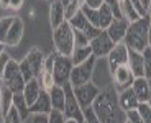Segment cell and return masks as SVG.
<instances>
[{
	"label": "cell",
	"instance_id": "obj_37",
	"mask_svg": "<svg viewBox=\"0 0 151 123\" xmlns=\"http://www.w3.org/2000/svg\"><path fill=\"white\" fill-rule=\"evenodd\" d=\"M56 58H58V53H49V54H46V58H45V71L53 72V67H54V63H56Z\"/></svg>",
	"mask_w": 151,
	"mask_h": 123
},
{
	"label": "cell",
	"instance_id": "obj_34",
	"mask_svg": "<svg viewBox=\"0 0 151 123\" xmlns=\"http://www.w3.org/2000/svg\"><path fill=\"white\" fill-rule=\"evenodd\" d=\"M20 71H22V76H23V79H25V82H28V81H31V79H35L33 71H31L30 64H28V61L25 59V58H23V61L20 63Z\"/></svg>",
	"mask_w": 151,
	"mask_h": 123
},
{
	"label": "cell",
	"instance_id": "obj_26",
	"mask_svg": "<svg viewBox=\"0 0 151 123\" xmlns=\"http://www.w3.org/2000/svg\"><path fill=\"white\" fill-rule=\"evenodd\" d=\"M122 13H123V18L128 20L130 23L143 18V17H140V13L136 12V8L133 7V4L130 2V0H123V2H122Z\"/></svg>",
	"mask_w": 151,
	"mask_h": 123
},
{
	"label": "cell",
	"instance_id": "obj_43",
	"mask_svg": "<svg viewBox=\"0 0 151 123\" xmlns=\"http://www.w3.org/2000/svg\"><path fill=\"white\" fill-rule=\"evenodd\" d=\"M30 123H48V115H43V113H35V115H31Z\"/></svg>",
	"mask_w": 151,
	"mask_h": 123
},
{
	"label": "cell",
	"instance_id": "obj_19",
	"mask_svg": "<svg viewBox=\"0 0 151 123\" xmlns=\"http://www.w3.org/2000/svg\"><path fill=\"white\" fill-rule=\"evenodd\" d=\"M53 110L51 107V100H49V94L46 90H41L40 97L36 99L33 105L30 107V113L35 115V113H43V115H49V112Z\"/></svg>",
	"mask_w": 151,
	"mask_h": 123
},
{
	"label": "cell",
	"instance_id": "obj_50",
	"mask_svg": "<svg viewBox=\"0 0 151 123\" xmlns=\"http://www.w3.org/2000/svg\"><path fill=\"white\" fill-rule=\"evenodd\" d=\"M148 17H150V20H151V7H150V10H148Z\"/></svg>",
	"mask_w": 151,
	"mask_h": 123
},
{
	"label": "cell",
	"instance_id": "obj_6",
	"mask_svg": "<svg viewBox=\"0 0 151 123\" xmlns=\"http://www.w3.org/2000/svg\"><path fill=\"white\" fill-rule=\"evenodd\" d=\"M64 92H66V100H64V113L66 120H76L77 123H84V112L81 108L79 102L74 95V90H72L71 84H64Z\"/></svg>",
	"mask_w": 151,
	"mask_h": 123
},
{
	"label": "cell",
	"instance_id": "obj_28",
	"mask_svg": "<svg viewBox=\"0 0 151 123\" xmlns=\"http://www.w3.org/2000/svg\"><path fill=\"white\" fill-rule=\"evenodd\" d=\"M63 2V7H64V12H66V20L72 18L76 15V12L81 10V0H61Z\"/></svg>",
	"mask_w": 151,
	"mask_h": 123
},
{
	"label": "cell",
	"instance_id": "obj_12",
	"mask_svg": "<svg viewBox=\"0 0 151 123\" xmlns=\"http://www.w3.org/2000/svg\"><path fill=\"white\" fill-rule=\"evenodd\" d=\"M45 58L46 54L43 51H40V49L33 48L28 51V54L25 56V59L28 61V64H30L31 71H33V76L35 79H38L40 76L43 74V71H45Z\"/></svg>",
	"mask_w": 151,
	"mask_h": 123
},
{
	"label": "cell",
	"instance_id": "obj_42",
	"mask_svg": "<svg viewBox=\"0 0 151 123\" xmlns=\"http://www.w3.org/2000/svg\"><path fill=\"white\" fill-rule=\"evenodd\" d=\"M82 5H86V7H89V8H95V10H99V8L104 5V0H84Z\"/></svg>",
	"mask_w": 151,
	"mask_h": 123
},
{
	"label": "cell",
	"instance_id": "obj_41",
	"mask_svg": "<svg viewBox=\"0 0 151 123\" xmlns=\"http://www.w3.org/2000/svg\"><path fill=\"white\" fill-rule=\"evenodd\" d=\"M12 58L8 56L7 53H4L2 56H0V81H2V77H4V72H5V67H7L8 61H10Z\"/></svg>",
	"mask_w": 151,
	"mask_h": 123
},
{
	"label": "cell",
	"instance_id": "obj_30",
	"mask_svg": "<svg viewBox=\"0 0 151 123\" xmlns=\"http://www.w3.org/2000/svg\"><path fill=\"white\" fill-rule=\"evenodd\" d=\"M40 84H41V89L49 92V90L53 89L56 86V82H54V77H53V72H48V71H43V74L38 77Z\"/></svg>",
	"mask_w": 151,
	"mask_h": 123
},
{
	"label": "cell",
	"instance_id": "obj_27",
	"mask_svg": "<svg viewBox=\"0 0 151 123\" xmlns=\"http://www.w3.org/2000/svg\"><path fill=\"white\" fill-rule=\"evenodd\" d=\"M99 20H100V30H107L109 25L113 22V13L105 4L99 8Z\"/></svg>",
	"mask_w": 151,
	"mask_h": 123
},
{
	"label": "cell",
	"instance_id": "obj_31",
	"mask_svg": "<svg viewBox=\"0 0 151 123\" xmlns=\"http://www.w3.org/2000/svg\"><path fill=\"white\" fill-rule=\"evenodd\" d=\"M13 20L15 17H4V18H0V41L5 43L7 40V35L10 31V26L13 25Z\"/></svg>",
	"mask_w": 151,
	"mask_h": 123
},
{
	"label": "cell",
	"instance_id": "obj_56",
	"mask_svg": "<svg viewBox=\"0 0 151 123\" xmlns=\"http://www.w3.org/2000/svg\"><path fill=\"white\" fill-rule=\"evenodd\" d=\"M125 123H130V122H128V120H127V122H125Z\"/></svg>",
	"mask_w": 151,
	"mask_h": 123
},
{
	"label": "cell",
	"instance_id": "obj_5",
	"mask_svg": "<svg viewBox=\"0 0 151 123\" xmlns=\"http://www.w3.org/2000/svg\"><path fill=\"white\" fill-rule=\"evenodd\" d=\"M95 63H97V58L92 54L87 61H84L82 64H77V66L72 67L71 77H69V84L72 87L82 86L87 82L92 81V76H94V69H95Z\"/></svg>",
	"mask_w": 151,
	"mask_h": 123
},
{
	"label": "cell",
	"instance_id": "obj_25",
	"mask_svg": "<svg viewBox=\"0 0 151 123\" xmlns=\"http://www.w3.org/2000/svg\"><path fill=\"white\" fill-rule=\"evenodd\" d=\"M68 23L71 25L72 30H76V31H84L87 26H89V20L86 18V15L82 13V10L76 12V15L72 17V18H69Z\"/></svg>",
	"mask_w": 151,
	"mask_h": 123
},
{
	"label": "cell",
	"instance_id": "obj_44",
	"mask_svg": "<svg viewBox=\"0 0 151 123\" xmlns=\"http://www.w3.org/2000/svg\"><path fill=\"white\" fill-rule=\"evenodd\" d=\"M23 2H25V0H10V7H8V8H13V10H18V8H22Z\"/></svg>",
	"mask_w": 151,
	"mask_h": 123
},
{
	"label": "cell",
	"instance_id": "obj_58",
	"mask_svg": "<svg viewBox=\"0 0 151 123\" xmlns=\"http://www.w3.org/2000/svg\"><path fill=\"white\" fill-rule=\"evenodd\" d=\"M84 123H86V122H84Z\"/></svg>",
	"mask_w": 151,
	"mask_h": 123
},
{
	"label": "cell",
	"instance_id": "obj_8",
	"mask_svg": "<svg viewBox=\"0 0 151 123\" xmlns=\"http://www.w3.org/2000/svg\"><path fill=\"white\" fill-rule=\"evenodd\" d=\"M72 67H74V64H72L71 58L58 54L56 63H54V67H53V77H54L56 86L68 84L69 77H71V72H72Z\"/></svg>",
	"mask_w": 151,
	"mask_h": 123
},
{
	"label": "cell",
	"instance_id": "obj_13",
	"mask_svg": "<svg viewBox=\"0 0 151 123\" xmlns=\"http://www.w3.org/2000/svg\"><path fill=\"white\" fill-rule=\"evenodd\" d=\"M130 89L133 90L135 97L138 99L140 104H145V102L150 100V95H151V87H150V81L146 77H135L132 87Z\"/></svg>",
	"mask_w": 151,
	"mask_h": 123
},
{
	"label": "cell",
	"instance_id": "obj_20",
	"mask_svg": "<svg viewBox=\"0 0 151 123\" xmlns=\"http://www.w3.org/2000/svg\"><path fill=\"white\" fill-rule=\"evenodd\" d=\"M41 84H40V81L38 79H31V81H28L27 84H25V89H23V97H25V100H27L28 107H31V105L36 102V99L40 97V94H41Z\"/></svg>",
	"mask_w": 151,
	"mask_h": 123
},
{
	"label": "cell",
	"instance_id": "obj_53",
	"mask_svg": "<svg viewBox=\"0 0 151 123\" xmlns=\"http://www.w3.org/2000/svg\"><path fill=\"white\" fill-rule=\"evenodd\" d=\"M48 2H49V5H51V4H53V2H56V0H48Z\"/></svg>",
	"mask_w": 151,
	"mask_h": 123
},
{
	"label": "cell",
	"instance_id": "obj_52",
	"mask_svg": "<svg viewBox=\"0 0 151 123\" xmlns=\"http://www.w3.org/2000/svg\"><path fill=\"white\" fill-rule=\"evenodd\" d=\"M2 123H10V122H8V120H7V118H4V122H2Z\"/></svg>",
	"mask_w": 151,
	"mask_h": 123
},
{
	"label": "cell",
	"instance_id": "obj_29",
	"mask_svg": "<svg viewBox=\"0 0 151 123\" xmlns=\"http://www.w3.org/2000/svg\"><path fill=\"white\" fill-rule=\"evenodd\" d=\"M81 10H82V13L86 15V18L89 20V23L94 26H97V28H100V20H99V10H95V8H89L86 7V5H81Z\"/></svg>",
	"mask_w": 151,
	"mask_h": 123
},
{
	"label": "cell",
	"instance_id": "obj_11",
	"mask_svg": "<svg viewBox=\"0 0 151 123\" xmlns=\"http://www.w3.org/2000/svg\"><path fill=\"white\" fill-rule=\"evenodd\" d=\"M128 25L130 22L125 18H113V22L109 25L107 28V35L110 36V40L118 45V43H123L125 36H127V31H128Z\"/></svg>",
	"mask_w": 151,
	"mask_h": 123
},
{
	"label": "cell",
	"instance_id": "obj_35",
	"mask_svg": "<svg viewBox=\"0 0 151 123\" xmlns=\"http://www.w3.org/2000/svg\"><path fill=\"white\" fill-rule=\"evenodd\" d=\"M48 123H66V117L61 110H51L48 115Z\"/></svg>",
	"mask_w": 151,
	"mask_h": 123
},
{
	"label": "cell",
	"instance_id": "obj_21",
	"mask_svg": "<svg viewBox=\"0 0 151 123\" xmlns=\"http://www.w3.org/2000/svg\"><path fill=\"white\" fill-rule=\"evenodd\" d=\"M49 100H51V107L53 110H64V100H66V92L64 86H54L49 90Z\"/></svg>",
	"mask_w": 151,
	"mask_h": 123
},
{
	"label": "cell",
	"instance_id": "obj_10",
	"mask_svg": "<svg viewBox=\"0 0 151 123\" xmlns=\"http://www.w3.org/2000/svg\"><path fill=\"white\" fill-rule=\"evenodd\" d=\"M89 45H91L92 54H94L95 58H105V56H109V54H110V51L113 49L115 43L110 40V36L107 35V31L104 30L102 33L99 35L97 38H94Z\"/></svg>",
	"mask_w": 151,
	"mask_h": 123
},
{
	"label": "cell",
	"instance_id": "obj_24",
	"mask_svg": "<svg viewBox=\"0 0 151 123\" xmlns=\"http://www.w3.org/2000/svg\"><path fill=\"white\" fill-rule=\"evenodd\" d=\"M13 107L18 110V113H20V117H22V120H27L28 117L31 115V113H30V107H28L27 100H25V97H23V92L13 94Z\"/></svg>",
	"mask_w": 151,
	"mask_h": 123
},
{
	"label": "cell",
	"instance_id": "obj_47",
	"mask_svg": "<svg viewBox=\"0 0 151 123\" xmlns=\"http://www.w3.org/2000/svg\"><path fill=\"white\" fill-rule=\"evenodd\" d=\"M148 46L151 48V22H150V30H148Z\"/></svg>",
	"mask_w": 151,
	"mask_h": 123
},
{
	"label": "cell",
	"instance_id": "obj_46",
	"mask_svg": "<svg viewBox=\"0 0 151 123\" xmlns=\"http://www.w3.org/2000/svg\"><path fill=\"white\" fill-rule=\"evenodd\" d=\"M141 4H143V7L146 8V10H150V7H151V0H141Z\"/></svg>",
	"mask_w": 151,
	"mask_h": 123
},
{
	"label": "cell",
	"instance_id": "obj_14",
	"mask_svg": "<svg viewBox=\"0 0 151 123\" xmlns=\"http://www.w3.org/2000/svg\"><path fill=\"white\" fill-rule=\"evenodd\" d=\"M23 35H25V23H23V20L20 17H15L13 25L10 26V31L7 35L5 45L7 46H18L20 41L23 40Z\"/></svg>",
	"mask_w": 151,
	"mask_h": 123
},
{
	"label": "cell",
	"instance_id": "obj_36",
	"mask_svg": "<svg viewBox=\"0 0 151 123\" xmlns=\"http://www.w3.org/2000/svg\"><path fill=\"white\" fill-rule=\"evenodd\" d=\"M84 122L86 123H102L100 120H99V117L95 115V112H94L92 107H89V108L84 110Z\"/></svg>",
	"mask_w": 151,
	"mask_h": 123
},
{
	"label": "cell",
	"instance_id": "obj_17",
	"mask_svg": "<svg viewBox=\"0 0 151 123\" xmlns=\"http://www.w3.org/2000/svg\"><path fill=\"white\" fill-rule=\"evenodd\" d=\"M130 71L135 77H145V64H143V53L128 49V64Z\"/></svg>",
	"mask_w": 151,
	"mask_h": 123
},
{
	"label": "cell",
	"instance_id": "obj_39",
	"mask_svg": "<svg viewBox=\"0 0 151 123\" xmlns=\"http://www.w3.org/2000/svg\"><path fill=\"white\" fill-rule=\"evenodd\" d=\"M5 118H7L10 123H23L22 117H20L18 110H17L15 107H12V108H10V112L7 113V117H5Z\"/></svg>",
	"mask_w": 151,
	"mask_h": 123
},
{
	"label": "cell",
	"instance_id": "obj_51",
	"mask_svg": "<svg viewBox=\"0 0 151 123\" xmlns=\"http://www.w3.org/2000/svg\"><path fill=\"white\" fill-rule=\"evenodd\" d=\"M146 104H148V105H150V107H151V95H150V100H148Z\"/></svg>",
	"mask_w": 151,
	"mask_h": 123
},
{
	"label": "cell",
	"instance_id": "obj_18",
	"mask_svg": "<svg viewBox=\"0 0 151 123\" xmlns=\"http://www.w3.org/2000/svg\"><path fill=\"white\" fill-rule=\"evenodd\" d=\"M138 105H140V102L135 97V94H133L132 89L120 90V94H118V107H120L125 113L130 112V110H136Z\"/></svg>",
	"mask_w": 151,
	"mask_h": 123
},
{
	"label": "cell",
	"instance_id": "obj_40",
	"mask_svg": "<svg viewBox=\"0 0 151 123\" xmlns=\"http://www.w3.org/2000/svg\"><path fill=\"white\" fill-rule=\"evenodd\" d=\"M127 120H128L130 123H143L138 110H130V112H127Z\"/></svg>",
	"mask_w": 151,
	"mask_h": 123
},
{
	"label": "cell",
	"instance_id": "obj_7",
	"mask_svg": "<svg viewBox=\"0 0 151 123\" xmlns=\"http://www.w3.org/2000/svg\"><path fill=\"white\" fill-rule=\"evenodd\" d=\"M72 90H74V95H76V99H77V102H79L82 112L86 108L92 107L94 100L97 99L99 94H100V89H99L92 81L87 82V84H82V86L72 87Z\"/></svg>",
	"mask_w": 151,
	"mask_h": 123
},
{
	"label": "cell",
	"instance_id": "obj_32",
	"mask_svg": "<svg viewBox=\"0 0 151 123\" xmlns=\"http://www.w3.org/2000/svg\"><path fill=\"white\" fill-rule=\"evenodd\" d=\"M143 64H145V77L151 79V48L150 46L143 51Z\"/></svg>",
	"mask_w": 151,
	"mask_h": 123
},
{
	"label": "cell",
	"instance_id": "obj_38",
	"mask_svg": "<svg viewBox=\"0 0 151 123\" xmlns=\"http://www.w3.org/2000/svg\"><path fill=\"white\" fill-rule=\"evenodd\" d=\"M76 46H89V40L82 31H76L74 30V48Z\"/></svg>",
	"mask_w": 151,
	"mask_h": 123
},
{
	"label": "cell",
	"instance_id": "obj_16",
	"mask_svg": "<svg viewBox=\"0 0 151 123\" xmlns=\"http://www.w3.org/2000/svg\"><path fill=\"white\" fill-rule=\"evenodd\" d=\"M113 81H115L118 89L125 90V89H130V87H132L133 81H135V76L132 74L128 66H122L113 72Z\"/></svg>",
	"mask_w": 151,
	"mask_h": 123
},
{
	"label": "cell",
	"instance_id": "obj_48",
	"mask_svg": "<svg viewBox=\"0 0 151 123\" xmlns=\"http://www.w3.org/2000/svg\"><path fill=\"white\" fill-rule=\"evenodd\" d=\"M5 46H7V45H5V43H2V41H0V56H2V54H4V53H5Z\"/></svg>",
	"mask_w": 151,
	"mask_h": 123
},
{
	"label": "cell",
	"instance_id": "obj_9",
	"mask_svg": "<svg viewBox=\"0 0 151 123\" xmlns=\"http://www.w3.org/2000/svg\"><path fill=\"white\" fill-rule=\"evenodd\" d=\"M107 58H109L110 74L113 76V72L117 71L118 67L128 64V48L125 46V43H118V45L113 46V49L110 51V54Z\"/></svg>",
	"mask_w": 151,
	"mask_h": 123
},
{
	"label": "cell",
	"instance_id": "obj_15",
	"mask_svg": "<svg viewBox=\"0 0 151 123\" xmlns=\"http://www.w3.org/2000/svg\"><path fill=\"white\" fill-rule=\"evenodd\" d=\"M66 20V12L64 7H63V2L61 0H56L53 4L49 5V25L53 30H56L58 26H61Z\"/></svg>",
	"mask_w": 151,
	"mask_h": 123
},
{
	"label": "cell",
	"instance_id": "obj_4",
	"mask_svg": "<svg viewBox=\"0 0 151 123\" xmlns=\"http://www.w3.org/2000/svg\"><path fill=\"white\" fill-rule=\"evenodd\" d=\"M2 84L5 87L12 90L13 94H20L23 92L25 89V79L22 76V71H20V63L15 59H10L5 67V72H4V77H2Z\"/></svg>",
	"mask_w": 151,
	"mask_h": 123
},
{
	"label": "cell",
	"instance_id": "obj_54",
	"mask_svg": "<svg viewBox=\"0 0 151 123\" xmlns=\"http://www.w3.org/2000/svg\"><path fill=\"white\" fill-rule=\"evenodd\" d=\"M2 122H4V118H2V115H0V123H2Z\"/></svg>",
	"mask_w": 151,
	"mask_h": 123
},
{
	"label": "cell",
	"instance_id": "obj_23",
	"mask_svg": "<svg viewBox=\"0 0 151 123\" xmlns=\"http://www.w3.org/2000/svg\"><path fill=\"white\" fill-rule=\"evenodd\" d=\"M91 56H92L91 45L89 46H76L72 54H71V61H72L74 66H77V64H82L84 61H87Z\"/></svg>",
	"mask_w": 151,
	"mask_h": 123
},
{
	"label": "cell",
	"instance_id": "obj_49",
	"mask_svg": "<svg viewBox=\"0 0 151 123\" xmlns=\"http://www.w3.org/2000/svg\"><path fill=\"white\" fill-rule=\"evenodd\" d=\"M66 123H77L76 120H66Z\"/></svg>",
	"mask_w": 151,
	"mask_h": 123
},
{
	"label": "cell",
	"instance_id": "obj_2",
	"mask_svg": "<svg viewBox=\"0 0 151 123\" xmlns=\"http://www.w3.org/2000/svg\"><path fill=\"white\" fill-rule=\"evenodd\" d=\"M150 17H143V18L136 20V22L128 25V31L125 36L123 43L125 46L132 51L143 53L148 48V30H150Z\"/></svg>",
	"mask_w": 151,
	"mask_h": 123
},
{
	"label": "cell",
	"instance_id": "obj_55",
	"mask_svg": "<svg viewBox=\"0 0 151 123\" xmlns=\"http://www.w3.org/2000/svg\"><path fill=\"white\" fill-rule=\"evenodd\" d=\"M0 92H2V82H0Z\"/></svg>",
	"mask_w": 151,
	"mask_h": 123
},
{
	"label": "cell",
	"instance_id": "obj_57",
	"mask_svg": "<svg viewBox=\"0 0 151 123\" xmlns=\"http://www.w3.org/2000/svg\"><path fill=\"white\" fill-rule=\"evenodd\" d=\"M118 2H123V0H118Z\"/></svg>",
	"mask_w": 151,
	"mask_h": 123
},
{
	"label": "cell",
	"instance_id": "obj_22",
	"mask_svg": "<svg viewBox=\"0 0 151 123\" xmlns=\"http://www.w3.org/2000/svg\"><path fill=\"white\" fill-rule=\"evenodd\" d=\"M12 107H13V92L2 84V92H0V115H2V118L7 117Z\"/></svg>",
	"mask_w": 151,
	"mask_h": 123
},
{
	"label": "cell",
	"instance_id": "obj_33",
	"mask_svg": "<svg viewBox=\"0 0 151 123\" xmlns=\"http://www.w3.org/2000/svg\"><path fill=\"white\" fill-rule=\"evenodd\" d=\"M136 110H138V113H140L143 123H151V107L146 104V102H145V104H140Z\"/></svg>",
	"mask_w": 151,
	"mask_h": 123
},
{
	"label": "cell",
	"instance_id": "obj_3",
	"mask_svg": "<svg viewBox=\"0 0 151 123\" xmlns=\"http://www.w3.org/2000/svg\"><path fill=\"white\" fill-rule=\"evenodd\" d=\"M53 43L58 54L71 58L72 51H74V30L68 22H64L56 30H53Z\"/></svg>",
	"mask_w": 151,
	"mask_h": 123
},
{
	"label": "cell",
	"instance_id": "obj_45",
	"mask_svg": "<svg viewBox=\"0 0 151 123\" xmlns=\"http://www.w3.org/2000/svg\"><path fill=\"white\" fill-rule=\"evenodd\" d=\"M0 7H2V8H8V7H10V0H0Z\"/></svg>",
	"mask_w": 151,
	"mask_h": 123
},
{
	"label": "cell",
	"instance_id": "obj_1",
	"mask_svg": "<svg viewBox=\"0 0 151 123\" xmlns=\"http://www.w3.org/2000/svg\"><path fill=\"white\" fill-rule=\"evenodd\" d=\"M95 115L102 123H115L118 118V94L113 89H104L92 104Z\"/></svg>",
	"mask_w": 151,
	"mask_h": 123
}]
</instances>
